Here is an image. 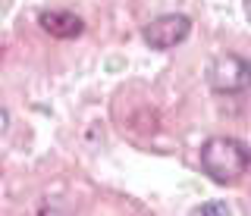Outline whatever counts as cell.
<instances>
[{"label":"cell","mask_w":251,"mask_h":216,"mask_svg":"<svg viewBox=\"0 0 251 216\" xmlns=\"http://www.w3.org/2000/svg\"><path fill=\"white\" fill-rule=\"evenodd\" d=\"M251 166V151L239 138L214 135L201 144V169L217 185H235Z\"/></svg>","instance_id":"6da1fadb"},{"label":"cell","mask_w":251,"mask_h":216,"mask_svg":"<svg viewBox=\"0 0 251 216\" xmlns=\"http://www.w3.org/2000/svg\"><path fill=\"white\" fill-rule=\"evenodd\" d=\"M207 82L217 94H242L251 85V63L239 53H220L207 69Z\"/></svg>","instance_id":"7a4b0ae2"},{"label":"cell","mask_w":251,"mask_h":216,"mask_svg":"<svg viewBox=\"0 0 251 216\" xmlns=\"http://www.w3.org/2000/svg\"><path fill=\"white\" fill-rule=\"evenodd\" d=\"M188 35H192V19L182 16V13L157 16V19L148 22L145 32H141L145 44H148V47H154V50H170V47H176V44H182Z\"/></svg>","instance_id":"3957f363"},{"label":"cell","mask_w":251,"mask_h":216,"mask_svg":"<svg viewBox=\"0 0 251 216\" xmlns=\"http://www.w3.org/2000/svg\"><path fill=\"white\" fill-rule=\"evenodd\" d=\"M38 25H41L50 38H60V41L78 38L85 32L82 16H75V13H69V10H44L41 16H38Z\"/></svg>","instance_id":"277c9868"},{"label":"cell","mask_w":251,"mask_h":216,"mask_svg":"<svg viewBox=\"0 0 251 216\" xmlns=\"http://www.w3.org/2000/svg\"><path fill=\"white\" fill-rule=\"evenodd\" d=\"M198 216H229V210H226V204H207L198 210Z\"/></svg>","instance_id":"5b68a950"},{"label":"cell","mask_w":251,"mask_h":216,"mask_svg":"<svg viewBox=\"0 0 251 216\" xmlns=\"http://www.w3.org/2000/svg\"><path fill=\"white\" fill-rule=\"evenodd\" d=\"M6 126H10V113H6V107L0 104V135L6 132Z\"/></svg>","instance_id":"8992f818"}]
</instances>
